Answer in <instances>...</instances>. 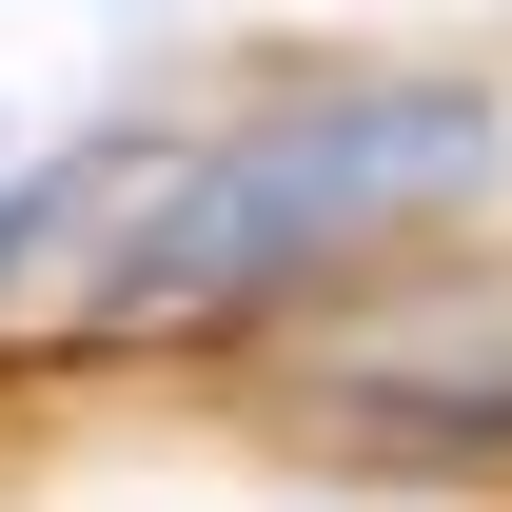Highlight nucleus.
I'll use <instances>...</instances> for the list:
<instances>
[{"instance_id":"f257e3e1","label":"nucleus","mask_w":512,"mask_h":512,"mask_svg":"<svg viewBox=\"0 0 512 512\" xmlns=\"http://www.w3.org/2000/svg\"><path fill=\"white\" fill-rule=\"evenodd\" d=\"M473 178H493V99H473V79H335V99H276V119L158 158L138 256H99V316H237V296H296V276L414 237V217L473 197Z\"/></svg>"},{"instance_id":"7ed1b4c3","label":"nucleus","mask_w":512,"mask_h":512,"mask_svg":"<svg viewBox=\"0 0 512 512\" xmlns=\"http://www.w3.org/2000/svg\"><path fill=\"white\" fill-rule=\"evenodd\" d=\"M40 217H60V197H0V256H20V237H40Z\"/></svg>"},{"instance_id":"f03ea898","label":"nucleus","mask_w":512,"mask_h":512,"mask_svg":"<svg viewBox=\"0 0 512 512\" xmlns=\"http://www.w3.org/2000/svg\"><path fill=\"white\" fill-rule=\"evenodd\" d=\"M335 394H375L394 434H512V276L493 256H453V276H394L375 316L316 335Z\"/></svg>"}]
</instances>
